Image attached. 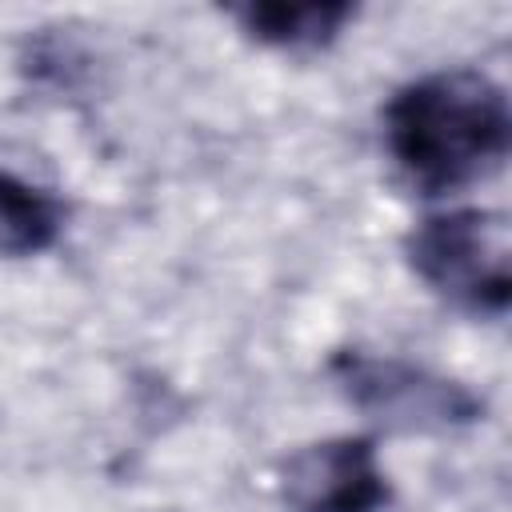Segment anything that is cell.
<instances>
[{
	"label": "cell",
	"instance_id": "obj_1",
	"mask_svg": "<svg viewBox=\"0 0 512 512\" xmlns=\"http://www.w3.org/2000/svg\"><path fill=\"white\" fill-rule=\"evenodd\" d=\"M508 136V96L476 68L420 76L384 108L388 156L424 196L456 192L496 172L508 156Z\"/></svg>",
	"mask_w": 512,
	"mask_h": 512
},
{
	"label": "cell",
	"instance_id": "obj_2",
	"mask_svg": "<svg viewBox=\"0 0 512 512\" xmlns=\"http://www.w3.org/2000/svg\"><path fill=\"white\" fill-rule=\"evenodd\" d=\"M404 256L412 272L452 308L472 316H504L512 300L508 220L488 208H456L420 220Z\"/></svg>",
	"mask_w": 512,
	"mask_h": 512
},
{
	"label": "cell",
	"instance_id": "obj_3",
	"mask_svg": "<svg viewBox=\"0 0 512 512\" xmlns=\"http://www.w3.org/2000/svg\"><path fill=\"white\" fill-rule=\"evenodd\" d=\"M332 376L360 412L400 432H448L472 424L484 412L476 392H468L460 380H448L400 356L348 348L336 352Z\"/></svg>",
	"mask_w": 512,
	"mask_h": 512
},
{
	"label": "cell",
	"instance_id": "obj_4",
	"mask_svg": "<svg viewBox=\"0 0 512 512\" xmlns=\"http://www.w3.org/2000/svg\"><path fill=\"white\" fill-rule=\"evenodd\" d=\"M280 480L292 512H380L392 496L368 436L316 440L288 456Z\"/></svg>",
	"mask_w": 512,
	"mask_h": 512
},
{
	"label": "cell",
	"instance_id": "obj_5",
	"mask_svg": "<svg viewBox=\"0 0 512 512\" xmlns=\"http://www.w3.org/2000/svg\"><path fill=\"white\" fill-rule=\"evenodd\" d=\"M352 16L356 8L348 0H252L236 8V20L252 40L288 52L332 44Z\"/></svg>",
	"mask_w": 512,
	"mask_h": 512
},
{
	"label": "cell",
	"instance_id": "obj_6",
	"mask_svg": "<svg viewBox=\"0 0 512 512\" xmlns=\"http://www.w3.org/2000/svg\"><path fill=\"white\" fill-rule=\"evenodd\" d=\"M64 232V204L20 180L16 172L0 168V256H36L52 248Z\"/></svg>",
	"mask_w": 512,
	"mask_h": 512
}]
</instances>
